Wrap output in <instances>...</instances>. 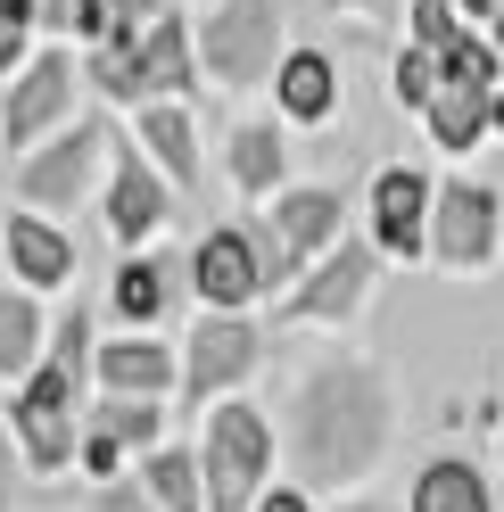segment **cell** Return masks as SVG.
I'll return each mask as SVG.
<instances>
[{
    "instance_id": "23",
    "label": "cell",
    "mask_w": 504,
    "mask_h": 512,
    "mask_svg": "<svg viewBox=\"0 0 504 512\" xmlns=\"http://www.w3.org/2000/svg\"><path fill=\"white\" fill-rule=\"evenodd\" d=\"M9 430H17V446H25L34 471H67L83 455V422L75 413H9Z\"/></svg>"
},
{
    "instance_id": "35",
    "label": "cell",
    "mask_w": 504,
    "mask_h": 512,
    "mask_svg": "<svg viewBox=\"0 0 504 512\" xmlns=\"http://www.w3.org/2000/svg\"><path fill=\"white\" fill-rule=\"evenodd\" d=\"M17 504V446H9V422H0V512Z\"/></svg>"
},
{
    "instance_id": "33",
    "label": "cell",
    "mask_w": 504,
    "mask_h": 512,
    "mask_svg": "<svg viewBox=\"0 0 504 512\" xmlns=\"http://www.w3.org/2000/svg\"><path fill=\"white\" fill-rule=\"evenodd\" d=\"M91 512H157L141 479H100V496H91Z\"/></svg>"
},
{
    "instance_id": "20",
    "label": "cell",
    "mask_w": 504,
    "mask_h": 512,
    "mask_svg": "<svg viewBox=\"0 0 504 512\" xmlns=\"http://www.w3.org/2000/svg\"><path fill=\"white\" fill-rule=\"evenodd\" d=\"M141 488L157 512H207V488H199V455H182V446H149L141 463Z\"/></svg>"
},
{
    "instance_id": "17",
    "label": "cell",
    "mask_w": 504,
    "mask_h": 512,
    "mask_svg": "<svg viewBox=\"0 0 504 512\" xmlns=\"http://www.w3.org/2000/svg\"><path fill=\"white\" fill-rule=\"evenodd\" d=\"M174 290H182V256H133V265H116V314L124 323H157V314L174 306Z\"/></svg>"
},
{
    "instance_id": "4",
    "label": "cell",
    "mask_w": 504,
    "mask_h": 512,
    "mask_svg": "<svg viewBox=\"0 0 504 512\" xmlns=\"http://www.w3.org/2000/svg\"><path fill=\"white\" fill-rule=\"evenodd\" d=\"M199 67L224 91L265 83L281 67V9H273V0H224V9L199 25Z\"/></svg>"
},
{
    "instance_id": "11",
    "label": "cell",
    "mask_w": 504,
    "mask_h": 512,
    "mask_svg": "<svg viewBox=\"0 0 504 512\" xmlns=\"http://www.w3.org/2000/svg\"><path fill=\"white\" fill-rule=\"evenodd\" d=\"M273 240H281V256H290V281L314 265V256H323L331 240H339V223H348V199H339L331 182H314V190H290V199H281L273 215Z\"/></svg>"
},
{
    "instance_id": "6",
    "label": "cell",
    "mask_w": 504,
    "mask_h": 512,
    "mask_svg": "<svg viewBox=\"0 0 504 512\" xmlns=\"http://www.w3.org/2000/svg\"><path fill=\"white\" fill-rule=\"evenodd\" d=\"M372 265H381V248L339 232V240H331V248L290 281L281 314H290V323H348V314L364 306V290H372Z\"/></svg>"
},
{
    "instance_id": "37",
    "label": "cell",
    "mask_w": 504,
    "mask_h": 512,
    "mask_svg": "<svg viewBox=\"0 0 504 512\" xmlns=\"http://www.w3.org/2000/svg\"><path fill=\"white\" fill-rule=\"evenodd\" d=\"M17 58H25V25L0 17V67H17Z\"/></svg>"
},
{
    "instance_id": "21",
    "label": "cell",
    "mask_w": 504,
    "mask_h": 512,
    "mask_svg": "<svg viewBox=\"0 0 504 512\" xmlns=\"http://www.w3.org/2000/svg\"><path fill=\"white\" fill-rule=\"evenodd\" d=\"M281 174H290L281 133H273V124H240V133H232V190H240V199H265V190H281Z\"/></svg>"
},
{
    "instance_id": "1",
    "label": "cell",
    "mask_w": 504,
    "mask_h": 512,
    "mask_svg": "<svg viewBox=\"0 0 504 512\" xmlns=\"http://www.w3.org/2000/svg\"><path fill=\"white\" fill-rule=\"evenodd\" d=\"M397 438V389L381 364L364 356H331L298 380L290 397V463L306 488H348Z\"/></svg>"
},
{
    "instance_id": "14",
    "label": "cell",
    "mask_w": 504,
    "mask_h": 512,
    "mask_svg": "<svg viewBox=\"0 0 504 512\" xmlns=\"http://www.w3.org/2000/svg\"><path fill=\"white\" fill-rule=\"evenodd\" d=\"M91 372H100L108 397H166L174 380H182V364H174L157 339H116V347L91 356Z\"/></svg>"
},
{
    "instance_id": "16",
    "label": "cell",
    "mask_w": 504,
    "mask_h": 512,
    "mask_svg": "<svg viewBox=\"0 0 504 512\" xmlns=\"http://www.w3.org/2000/svg\"><path fill=\"white\" fill-rule=\"evenodd\" d=\"M9 265L25 273V290H58L75 273V240L50 215H9Z\"/></svg>"
},
{
    "instance_id": "34",
    "label": "cell",
    "mask_w": 504,
    "mask_h": 512,
    "mask_svg": "<svg viewBox=\"0 0 504 512\" xmlns=\"http://www.w3.org/2000/svg\"><path fill=\"white\" fill-rule=\"evenodd\" d=\"M91 479H116V463H124V446L116 438H100V430H83V455H75Z\"/></svg>"
},
{
    "instance_id": "19",
    "label": "cell",
    "mask_w": 504,
    "mask_h": 512,
    "mask_svg": "<svg viewBox=\"0 0 504 512\" xmlns=\"http://www.w3.org/2000/svg\"><path fill=\"white\" fill-rule=\"evenodd\" d=\"M414 512H496V496H488V479L463 455H447V463H430L414 479Z\"/></svg>"
},
{
    "instance_id": "3",
    "label": "cell",
    "mask_w": 504,
    "mask_h": 512,
    "mask_svg": "<svg viewBox=\"0 0 504 512\" xmlns=\"http://www.w3.org/2000/svg\"><path fill=\"white\" fill-rule=\"evenodd\" d=\"M265 471H273V422H265L257 405H215V422H207V455H199L207 512H257Z\"/></svg>"
},
{
    "instance_id": "27",
    "label": "cell",
    "mask_w": 504,
    "mask_h": 512,
    "mask_svg": "<svg viewBox=\"0 0 504 512\" xmlns=\"http://www.w3.org/2000/svg\"><path fill=\"white\" fill-rule=\"evenodd\" d=\"M50 372H67L75 389H83V372H91V314H83V306L58 323V339H50Z\"/></svg>"
},
{
    "instance_id": "30",
    "label": "cell",
    "mask_w": 504,
    "mask_h": 512,
    "mask_svg": "<svg viewBox=\"0 0 504 512\" xmlns=\"http://www.w3.org/2000/svg\"><path fill=\"white\" fill-rule=\"evenodd\" d=\"M42 17L58 25V34H83V42L108 34V0H42Z\"/></svg>"
},
{
    "instance_id": "40",
    "label": "cell",
    "mask_w": 504,
    "mask_h": 512,
    "mask_svg": "<svg viewBox=\"0 0 504 512\" xmlns=\"http://www.w3.org/2000/svg\"><path fill=\"white\" fill-rule=\"evenodd\" d=\"M488 133H504V91H488Z\"/></svg>"
},
{
    "instance_id": "13",
    "label": "cell",
    "mask_w": 504,
    "mask_h": 512,
    "mask_svg": "<svg viewBox=\"0 0 504 512\" xmlns=\"http://www.w3.org/2000/svg\"><path fill=\"white\" fill-rule=\"evenodd\" d=\"M166 215H174V190L157 182V166H141V157L116 141V182H108V232H116V240H149V232H157Z\"/></svg>"
},
{
    "instance_id": "42",
    "label": "cell",
    "mask_w": 504,
    "mask_h": 512,
    "mask_svg": "<svg viewBox=\"0 0 504 512\" xmlns=\"http://www.w3.org/2000/svg\"><path fill=\"white\" fill-rule=\"evenodd\" d=\"M447 9H480V17H488V9H496V0H447Z\"/></svg>"
},
{
    "instance_id": "26",
    "label": "cell",
    "mask_w": 504,
    "mask_h": 512,
    "mask_svg": "<svg viewBox=\"0 0 504 512\" xmlns=\"http://www.w3.org/2000/svg\"><path fill=\"white\" fill-rule=\"evenodd\" d=\"M438 83H463V91H496V50L480 34H463L438 50Z\"/></svg>"
},
{
    "instance_id": "36",
    "label": "cell",
    "mask_w": 504,
    "mask_h": 512,
    "mask_svg": "<svg viewBox=\"0 0 504 512\" xmlns=\"http://www.w3.org/2000/svg\"><path fill=\"white\" fill-rule=\"evenodd\" d=\"M257 512H314V496H298V488H265Z\"/></svg>"
},
{
    "instance_id": "12",
    "label": "cell",
    "mask_w": 504,
    "mask_h": 512,
    "mask_svg": "<svg viewBox=\"0 0 504 512\" xmlns=\"http://www.w3.org/2000/svg\"><path fill=\"white\" fill-rule=\"evenodd\" d=\"M422 223H430V182L414 166H389L372 182V240H381V256H422Z\"/></svg>"
},
{
    "instance_id": "38",
    "label": "cell",
    "mask_w": 504,
    "mask_h": 512,
    "mask_svg": "<svg viewBox=\"0 0 504 512\" xmlns=\"http://www.w3.org/2000/svg\"><path fill=\"white\" fill-rule=\"evenodd\" d=\"M0 17H9V25H34V17H42V0H0Z\"/></svg>"
},
{
    "instance_id": "29",
    "label": "cell",
    "mask_w": 504,
    "mask_h": 512,
    "mask_svg": "<svg viewBox=\"0 0 504 512\" xmlns=\"http://www.w3.org/2000/svg\"><path fill=\"white\" fill-rule=\"evenodd\" d=\"M240 240H248V256H257L265 290H290V256H281V240H273V223H265V215H248V223H240Z\"/></svg>"
},
{
    "instance_id": "31",
    "label": "cell",
    "mask_w": 504,
    "mask_h": 512,
    "mask_svg": "<svg viewBox=\"0 0 504 512\" xmlns=\"http://www.w3.org/2000/svg\"><path fill=\"white\" fill-rule=\"evenodd\" d=\"M447 42H463V25H455V9L447 0H414V50H447Z\"/></svg>"
},
{
    "instance_id": "10",
    "label": "cell",
    "mask_w": 504,
    "mask_h": 512,
    "mask_svg": "<svg viewBox=\"0 0 504 512\" xmlns=\"http://www.w3.org/2000/svg\"><path fill=\"white\" fill-rule=\"evenodd\" d=\"M191 290H199L215 314H240L248 298H265V273H257V256H248L240 223H224V232H207V240L191 248Z\"/></svg>"
},
{
    "instance_id": "15",
    "label": "cell",
    "mask_w": 504,
    "mask_h": 512,
    "mask_svg": "<svg viewBox=\"0 0 504 512\" xmlns=\"http://www.w3.org/2000/svg\"><path fill=\"white\" fill-rule=\"evenodd\" d=\"M273 91H281V108H290L298 124H331L339 116V67L323 50H281Z\"/></svg>"
},
{
    "instance_id": "9",
    "label": "cell",
    "mask_w": 504,
    "mask_h": 512,
    "mask_svg": "<svg viewBox=\"0 0 504 512\" xmlns=\"http://www.w3.org/2000/svg\"><path fill=\"white\" fill-rule=\"evenodd\" d=\"M75 83H83V67H75V58H67V50H42L34 67L17 75V91H9V116H0V141L34 157V149L50 141V124H67V116H75Z\"/></svg>"
},
{
    "instance_id": "25",
    "label": "cell",
    "mask_w": 504,
    "mask_h": 512,
    "mask_svg": "<svg viewBox=\"0 0 504 512\" xmlns=\"http://www.w3.org/2000/svg\"><path fill=\"white\" fill-rule=\"evenodd\" d=\"M83 430L116 438L124 455H133V446L149 455V446H157V430H166V413H157V397H100V405H91V422H83Z\"/></svg>"
},
{
    "instance_id": "43",
    "label": "cell",
    "mask_w": 504,
    "mask_h": 512,
    "mask_svg": "<svg viewBox=\"0 0 504 512\" xmlns=\"http://www.w3.org/2000/svg\"><path fill=\"white\" fill-rule=\"evenodd\" d=\"M339 512H389V504H339Z\"/></svg>"
},
{
    "instance_id": "28",
    "label": "cell",
    "mask_w": 504,
    "mask_h": 512,
    "mask_svg": "<svg viewBox=\"0 0 504 512\" xmlns=\"http://www.w3.org/2000/svg\"><path fill=\"white\" fill-rule=\"evenodd\" d=\"M17 413H75V380L50 372V364H34V372H25V389H17Z\"/></svg>"
},
{
    "instance_id": "22",
    "label": "cell",
    "mask_w": 504,
    "mask_h": 512,
    "mask_svg": "<svg viewBox=\"0 0 504 512\" xmlns=\"http://www.w3.org/2000/svg\"><path fill=\"white\" fill-rule=\"evenodd\" d=\"M422 124H430V141H438V149H471V141L488 133V91L438 83V91H430V108H422Z\"/></svg>"
},
{
    "instance_id": "5",
    "label": "cell",
    "mask_w": 504,
    "mask_h": 512,
    "mask_svg": "<svg viewBox=\"0 0 504 512\" xmlns=\"http://www.w3.org/2000/svg\"><path fill=\"white\" fill-rule=\"evenodd\" d=\"M504 232V199L488 182H430V223H422V248L438 256L447 273H480L496 256Z\"/></svg>"
},
{
    "instance_id": "7",
    "label": "cell",
    "mask_w": 504,
    "mask_h": 512,
    "mask_svg": "<svg viewBox=\"0 0 504 512\" xmlns=\"http://www.w3.org/2000/svg\"><path fill=\"white\" fill-rule=\"evenodd\" d=\"M100 157H108V124H67L58 141H42V149L17 166L25 215H67L83 190H91V166H100Z\"/></svg>"
},
{
    "instance_id": "32",
    "label": "cell",
    "mask_w": 504,
    "mask_h": 512,
    "mask_svg": "<svg viewBox=\"0 0 504 512\" xmlns=\"http://www.w3.org/2000/svg\"><path fill=\"white\" fill-rule=\"evenodd\" d=\"M430 91H438V58L430 50H405L397 58V100L405 108H430Z\"/></svg>"
},
{
    "instance_id": "2",
    "label": "cell",
    "mask_w": 504,
    "mask_h": 512,
    "mask_svg": "<svg viewBox=\"0 0 504 512\" xmlns=\"http://www.w3.org/2000/svg\"><path fill=\"white\" fill-rule=\"evenodd\" d=\"M191 75H199V42L174 9L149 17L141 42H91V83L108 100H191Z\"/></svg>"
},
{
    "instance_id": "24",
    "label": "cell",
    "mask_w": 504,
    "mask_h": 512,
    "mask_svg": "<svg viewBox=\"0 0 504 512\" xmlns=\"http://www.w3.org/2000/svg\"><path fill=\"white\" fill-rule=\"evenodd\" d=\"M42 364V306L25 290H0V380H25Z\"/></svg>"
},
{
    "instance_id": "18",
    "label": "cell",
    "mask_w": 504,
    "mask_h": 512,
    "mask_svg": "<svg viewBox=\"0 0 504 512\" xmlns=\"http://www.w3.org/2000/svg\"><path fill=\"white\" fill-rule=\"evenodd\" d=\"M141 141H149V157H157L182 190L199 182V133H191V116H182V100H149V108H141Z\"/></svg>"
},
{
    "instance_id": "39",
    "label": "cell",
    "mask_w": 504,
    "mask_h": 512,
    "mask_svg": "<svg viewBox=\"0 0 504 512\" xmlns=\"http://www.w3.org/2000/svg\"><path fill=\"white\" fill-rule=\"evenodd\" d=\"M480 42H488V50L504 58V0H496V9H488V34H480Z\"/></svg>"
},
{
    "instance_id": "44",
    "label": "cell",
    "mask_w": 504,
    "mask_h": 512,
    "mask_svg": "<svg viewBox=\"0 0 504 512\" xmlns=\"http://www.w3.org/2000/svg\"><path fill=\"white\" fill-rule=\"evenodd\" d=\"M496 455H504V430H496Z\"/></svg>"
},
{
    "instance_id": "41",
    "label": "cell",
    "mask_w": 504,
    "mask_h": 512,
    "mask_svg": "<svg viewBox=\"0 0 504 512\" xmlns=\"http://www.w3.org/2000/svg\"><path fill=\"white\" fill-rule=\"evenodd\" d=\"M331 9H372V17H381V9H389V0H331Z\"/></svg>"
},
{
    "instance_id": "8",
    "label": "cell",
    "mask_w": 504,
    "mask_h": 512,
    "mask_svg": "<svg viewBox=\"0 0 504 512\" xmlns=\"http://www.w3.org/2000/svg\"><path fill=\"white\" fill-rule=\"evenodd\" d=\"M257 356H265V331L257 323H240V314H207V323L191 331V347H182V405H207V397L240 389V380L257 372Z\"/></svg>"
}]
</instances>
